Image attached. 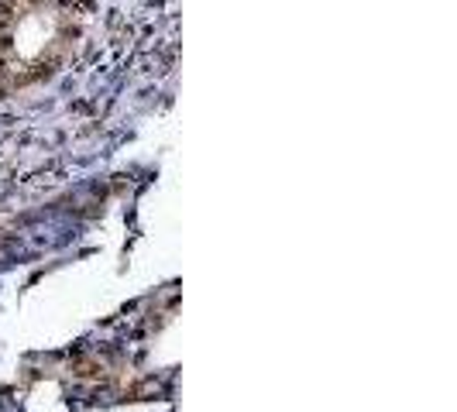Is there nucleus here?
<instances>
[{
    "mask_svg": "<svg viewBox=\"0 0 457 412\" xmlns=\"http://www.w3.org/2000/svg\"><path fill=\"white\" fill-rule=\"evenodd\" d=\"M90 0H0V96L52 76L72 55Z\"/></svg>",
    "mask_w": 457,
    "mask_h": 412,
    "instance_id": "f257e3e1",
    "label": "nucleus"
}]
</instances>
